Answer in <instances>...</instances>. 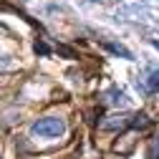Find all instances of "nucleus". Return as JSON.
Here are the masks:
<instances>
[{
  "label": "nucleus",
  "instance_id": "1",
  "mask_svg": "<svg viewBox=\"0 0 159 159\" xmlns=\"http://www.w3.org/2000/svg\"><path fill=\"white\" fill-rule=\"evenodd\" d=\"M30 131L35 136L53 139V136H61L66 131V124H63V119H58V116H46V119H38V121L30 126Z\"/></svg>",
  "mask_w": 159,
  "mask_h": 159
},
{
  "label": "nucleus",
  "instance_id": "2",
  "mask_svg": "<svg viewBox=\"0 0 159 159\" xmlns=\"http://www.w3.org/2000/svg\"><path fill=\"white\" fill-rule=\"evenodd\" d=\"M106 101L114 104V106H119V104L126 106V104H129V98H126V93H124L121 89H109V91H106Z\"/></svg>",
  "mask_w": 159,
  "mask_h": 159
},
{
  "label": "nucleus",
  "instance_id": "3",
  "mask_svg": "<svg viewBox=\"0 0 159 159\" xmlns=\"http://www.w3.org/2000/svg\"><path fill=\"white\" fill-rule=\"evenodd\" d=\"M126 124H131V121H126V119H121V116H116L114 121H104L101 129H124Z\"/></svg>",
  "mask_w": 159,
  "mask_h": 159
},
{
  "label": "nucleus",
  "instance_id": "4",
  "mask_svg": "<svg viewBox=\"0 0 159 159\" xmlns=\"http://www.w3.org/2000/svg\"><path fill=\"white\" fill-rule=\"evenodd\" d=\"M147 89H149V91H159V71H152V73H149Z\"/></svg>",
  "mask_w": 159,
  "mask_h": 159
},
{
  "label": "nucleus",
  "instance_id": "5",
  "mask_svg": "<svg viewBox=\"0 0 159 159\" xmlns=\"http://www.w3.org/2000/svg\"><path fill=\"white\" fill-rule=\"evenodd\" d=\"M106 48L111 51V53H116V56H124V58H131V53L124 48V46H119V43H106Z\"/></svg>",
  "mask_w": 159,
  "mask_h": 159
},
{
  "label": "nucleus",
  "instance_id": "6",
  "mask_svg": "<svg viewBox=\"0 0 159 159\" xmlns=\"http://www.w3.org/2000/svg\"><path fill=\"white\" fill-rule=\"evenodd\" d=\"M147 124H149L147 114H139V116H134V121H131V126H134V129H144Z\"/></svg>",
  "mask_w": 159,
  "mask_h": 159
},
{
  "label": "nucleus",
  "instance_id": "7",
  "mask_svg": "<svg viewBox=\"0 0 159 159\" xmlns=\"http://www.w3.org/2000/svg\"><path fill=\"white\" fill-rule=\"evenodd\" d=\"M33 48H35V53H41V56H48V53H51V48H48L43 41H35V46H33Z\"/></svg>",
  "mask_w": 159,
  "mask_h": 159
},
{
  "label": "nucleus",
  "instance_id": "8",
  "mask_svg": "<svg viewBox=\"0 0 159 159\" xmlns=\"http://www.w3.org/2000/svg\"><path fill=\"white\" fill-rule=\"evenodd\" d=\"M154 48H159V41H154Z\"/></svg>",
  "mask_w": 159,
  "mask_h": 159
}]
</instances>
